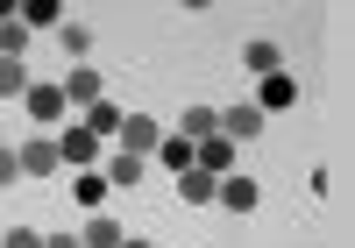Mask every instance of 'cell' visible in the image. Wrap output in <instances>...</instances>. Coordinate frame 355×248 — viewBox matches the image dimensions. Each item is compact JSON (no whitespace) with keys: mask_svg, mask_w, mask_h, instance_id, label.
Wrapping results in <instances>:
<instances>
[{"mask_svg":"<svg viewBox=\"0 0 355 248\" xmlns=\"http://www.w3.org/2000/svg\"><path fill=\"white\" fill-rule=\"evenodd\" d=\"M121 121H128V114L114 107V100H93V107H85V128H93L100 142H107V135H121Z\"/></svg>","mask_w":355,"mask_h":248,"instance_id":"obj_14","label":"cell"},{"mask_svg":"<svg viewBox=\"0 0 355 248\" xmlns=\"http://www.w3.org/2000/svg\"><path fill=\"white\" fill-rule=\"evenodd\" d=\"M256 107H263V121L284 114V107H299V78H291V71H270V78L256 85Z\"/></svg>","mask_w":355,"mask_h":248,"instance_id":"obj_4","label":"cell"},{"mask_svg":"<svg viewBox=\"0 0 355 248\" xmlns=\"http://www.w3.org/2000/svg\"><path fill=\"white\" fill-rule=\"evenodd\" d=\"M43 248H85L78 234H43Z\"/></svg>","mask_w":355,"mask_h":248,"instance_id":"obj_23","label":"cell"},{"mask_svg":"<svg viewBox=\"0 0 355 248\" xmlns=\"http://www.w3.org/2000/svg\"><path fill=\"white\" fill-rule=\"evenodd\" d=\"M21 107H28V121H43V128H50V121H64V85H50V78H36V85H28L21 92Z\"/></svg>","mask_w":355,"mask_h":248,"instance_id":"obj_3","label":"cell"},{"mask_svg":"<svg viewBox=\"0 0 355 248\" xmlns=\"http://www.w3.org/2000/svg\"><path fill=\"white\" fill-rule=\"evenodd\" d=\"M107 184H121V192L142 184V157H121V149H114V177H107Z\"/></svg>","mask_w":355,"mask_h":248,"instance_id":"obj_20","label":"cell"},{"mask_svg":"<svg viewBox=\"0 0 355 248\" xmlns=\"http://www.w3.org/2000/svg\"><path fill=\"white\" fill-rule=\"evenodd\" d=\"M114 142H121V157H157V142H164V121H157V114H128Z\"/></svg>","mask_w":355,"mask_h":248,"instance_id":"obj_1","label":"cell"},{"mask_svg":"<svg viewBox=\"0 0 355 248\" xmlns=\"http://www.w3.org/2000/svg\"><path fill=\"white\" fill-rule=\"evenodd\" d=\"M8 184H21V157H15L8 142H0V192H8Z\"/></svg>","mask_w":355,"mask_h":248,"instance_id":"obj_21","label":"cell"},{"mask_svg":"<svg viewBox=\"0 0 355 248\" xmlns=\"http://www.w3.org/2000/svg\"><path fill=\"white\" fill-rule=\"evenodd\" d=\"M28 85H36V78H28V64H21V57H0V100H21Z\"/></svg>","mask_w":355,"mask_h":248,"instance_id":"obj_16","label":"cell"},{"mask_svg":"<svg viewBox=\"0 0 355 248\" xmlns=\"http://www.w3.org/2000/svg\"><path fill=\"white\" fill-rule=\"evenodd\" d=\"M242 64H249L256 78H270V71H284V50H277V43H263V36H256V43H242Z\"/></svg>","mask_w":355,"mask_h":248,"instance_id":"obj_12","label":"cell"},{"mask_svg":"<svg viewBox=\"0 0 355 248\" xmlns=\"http://www.w3.org/2000/svg\"><path fill=\"white\" fill-rule=\"evenodd\" d=\"M220 135H227V142H256V135H263V107H256V100L227 107V114H220Z\"/></svg>","mask_w":355,"mask_h":248,"instance_id":"obj_6","label":"cell"},{"mask_svg":"<svg viewBox=\"0 0 355 248\" xmlns=\"http://www.w3.org/2000/svg\"><path fill=\"white\" fill-rule=\"evenodd\" d=\"M256 199H263V192H256V177H242V170H227V177H220V192H214V206H227V213H256Z\"/></svg>","mask_w":355,"mask_h":248,"instance_id":"obj_7","label":"cell"},{"mask_svg":"<svg viewBox=\"0 0 355 248\" xmlns=\"http://www.w3.org/2000/svg\"><path fill=\"white\" fill-rule=\"evenodd\" d=\"M107 192H114V184H107L100 170H78V184H71V199H78L85 213H100V206H107Z\"/></svg>","mask_w":355,"mask_h":248,"instance_id":"obj_15","label":"cell"},{"mask_svg":"<svg viewBox=\"0 0 355 248\" xmlns=\"http://www.w3.org/2000/svg\"><path fill=\"white\" fill-rule=\"evenodd\" d=\"M157 163H164L171 177H178V170H192V142H178V135H164V142H157Z\"/></svg>","mask_w":355,"mask_h":248,"instance_id":"obj_19","label":"cell"},{"mask_svg":"<svg viewBox=\"0 0 355 248\" xmlns=\"http://www.w3.org/2000/svg\"><path fill=\"white\" fill-rule=\"evenodd\" d=\"M214 192H220V177H206V170H178V199H185V206H214Z\"/></svg>","mask_w":355,"mask_h":248,"instance_id":"obj_11","label":"cell"},{"mask_svg":"<svg viewBox=\"0 0 355 248\" xmlns=\"http://www.w3.org/2000/svg\"><path fill=\"white\" fill-rule=\"evenodd\" d=\"M227 163H234V142H227V135H206V142L192 149V170H206V177H227Z\"/></svg>","mask_w":355,"mask_h":248,"instance_id":"obj_8","label":"cell"},{"mask_svg":"<svg viewBox=\"0 0 355 248\" xmlns=\"http://www.w3.org/2000/svg\"><path fill=\"white\" fill-rule=\"evenodd\" d=\"M57 43H64L71 64H85V50H93V28H85V21H64V28H57Z\"/></svg>","mask_w":355,"mask_h":248,"instance_id":"obj_17","label":"cell"},{"mask_svg":"<svg viewBox=\"0 0 355 248\" xmlns=\"http://www.w3.org/2000/svg\"><path fill=\"white\" fill-rule=\"evenodd\" d=\"M57 163H71V170H93V163H100V135L85 128V121H78V128H64V135H57Z\"/></svg>","mask_w":355,"mask_h":248,"instance_id":"obj_2","label":"cell"},{"mask_svg":"<svg viewBox=\"0 0 355 248\" xmlns=\"http://www.w3.org/2000/svg\"><path fill=\"white\" fill-rule=\"evenodd\" d=\"M0 248H43V234H36V227H8V234H0Z\"/></svg>","mask_w":355,"mask_h":248,"instance_id":"obj_22","label":"cell"},{"mask_svg":"<svg viewBox=\"0 0 355 248\" xmlns=\"http://www.w3.org/2000/svg\"><path fill=\"white\" fill-rule=\"evenodd\" d=\"M78 241H85V248H121L128 234H121V227H114V213H93V220H85V227H78Z\"/></svg>","mask_w":355,"mask_h":248,"instance_id":"obj_13","label":"cell"},{"mask_svg":"<svg viewBox=\"0 0 355 248\" xmlns=\"http://www.w3.org/2000/svg\"><path fill=\"white\" fill-rule=\"evenodd\" d=\"M21 28H64L57 0H21Z\"/></svg>","mask_w":355,"mask_h":248,"instance_id":"obj_18","label":"cell"},{"mask_svg":"<svg viewBox=\"0 0 355 248\" xmlns=\"http://www.w3.org/2000/svg\"><path fill=\"white\" fill-rule=\"evenodd\" d=\"M15 157H21V177H57V135H28Z\"/></svg>","mask_w":355,"mask_h":248,"instance_id":"obj_5","label":"cell"},{"mask_svg":"<svg viewBox=\"0 0 355 248\" xmlns=\"http://www.w3.org/2000/svg\"><path fill=\"white\" fill-rule=\"evenodd\" d=\"M206 135H220V114H214V107H185V114H178V142L199 149Z\"/></svg>","mask_w":355,"mask_h":248,"instance_id":"obj_9","label":"cell"},{"mask_svg":"<svg viewBox=\"0 0 355 248\" xmlns=\"http://www.w3.org/2000/svg\"><path fill=\"white\" fill-rule=\"evenodd\" d=\"M121 248H157V241H121Z\"/></svg>","mask_w":355,"mask_h":248,"instance_id":"obj_24","label":"cell"},{"mask_svg":"<svg viewBox=\"0 0 355 248\" xmlns=\"http://www.w3.org/2000/svg\"><path fill=\"white\" fill-rule=\"evenodd\" d=\"M64 100H71V107H93V100H107L100 71H93V64H71V78H64Z\"/></svg>","mask_w":355,"mask_h":248,"instance_id":"obj_10","label":"cell"}]
</instances>
